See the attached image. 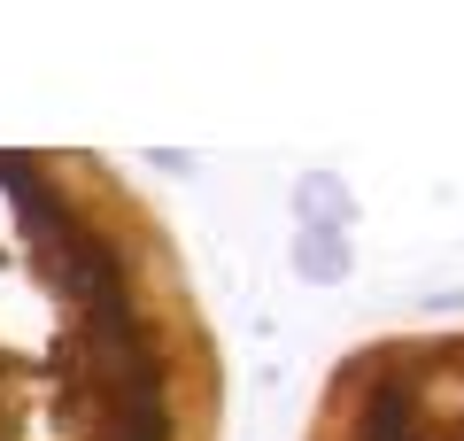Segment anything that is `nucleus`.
Instances as JSON below:
<instances>
[{
    "mask_svg": "<svg viewBox=\"0 0 464 441\" xmlns=\"http://www.w3.org/2000/svg\"><path fill=\"white\" fill-rule=\"evenodd\" d=\"M295 271L317 279V287H325V279H348V232H310L302 225L295 232Z\"/></svg>",
    "mask_w": 464,
    "mask_h": 441,
    "instance_id": "20e7f679",
    "label": "nucleus"
},
{
    "mask_svg": "<svg viewBox=\"0 0 464 441\" xmlns=\"http://www.w3.org/2000/svg\"><path fill=\"white\" fill-rule=\"evenodd\" d=\"M295 217L310 232H348V217H356V194H348L333 171H310V179H295Z\"/></svg>",
    "mask_w": 464,
    "mask_h": 441,
    "instance_id": "7ed1b4c3",
    "label": "nucleus"
},
{
    "mask_svg": "<svg viewBox=\"0 0 464 441\" xmlns=\"http://www.w3.org/2000/svg\"><path fill=\"white\" fill-rule=\"evenodd\" d=\"M225 341L155 194L0 147V441H225Z\"/></svg>",
    "mask_w": 464,
    "mask_h": 441,
    "instance_id": "f257e3e1",
    "label": "nucleus"
},
{
    "mask_svg": "<svg viewBox=\"0 0 464 441\" xmlns=\"http://www.w3.org/2000/svg\"><path fill=\"white\" fill-rule=\"evenodd\" d=\"M302 441H464V326L372 333L333 357Z\"/></svg>",
    "mask_w": 464,
    "mask_h": 441,
    "instance_id": "f03ea898",
    "label": "nucleus"
}]
</instances>
